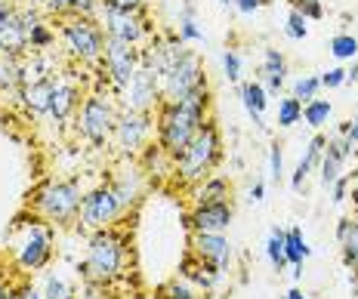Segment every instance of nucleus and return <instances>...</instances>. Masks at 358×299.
<instances>
[{
	"mask_svg": "<svg viewBox=\"0 0 358 299\" xmlns=\"http://www.w3.org/2000/svg\"><path fill=\"white\" fill-rule=\"evenodd\" d=\"M207 108H210V93L207 87L189 93L179 102H161L158 105V117H155V133H158V145L170 158H179L185 152L195 133L204 126L210 117H207Z\"/></svg>",
	"mask_w": 358,
	"mask_h": 299,
	"instance_id": "1",
	"label": "nucleus"
},
{
	"mask_svg": "<svg viewBox=\"0 0 358 299\" xmlns=\"http://www.w3.org/2000/svg\"><path fill=\"white\" fill-rule=\"evenodd\" d=\"M127 265V238L115 228H99L90 231V247L87 259L78 265L80 278L87 284H99V287H111L117 278H124Z\"/></svg>",
	"mask_w": 358,
	"mask_h": 299,
	"instance_id": "2",
	"label": "nucleus"
},
{
	"mask_svg": "<svg viewBox=\"0 0 358 299\" xmlns=\"http://www.w3.org/2000/svg\"><path fill=\"white\" fill-rule=\"evenodd\" d=\"M220 158H222L220 126H216L213 121H207V124L195 133V139L185 145V152L176 158L173 173L179 176V182L198 185V182H204V179L213 173V167L220 163Z\"/></svg>",
	"mask_w": 358,
	"mask_h": 299,
	"instance_id": "3",
	"label": "nucleus"
},
{
	"mask_svg": "<svg viewBox=\"0 0 358 299\" xmlns=\"http://www.w3.org/2000/svg\"><path fill=\"white\" fill-rule=\"evenodd\" d=\"M80 200H84V194H80V185L78 179H65V182H59V179H50V182H43L41 189L34 191L31 198V210L41 216L43 222H71L78 219L80 213Z\"/></svg>",
	"mask_w": 358,
	"mask_h": 299,
	"instance_id": "4",
	"label": "nucleus"
},
{
	"mask_svg": "<svg viewBox=\"0 0 358 299\" xmlns=\"http://www.w3.org/2000/svg\"><path fill=\"white\" fill-rule=\"evenodd\" d=\"M65 50L78 59V62H102V50H106V31L93 16H80V13H69L59 25Z\"/></svg>",
	"mask_w": 358,
	"mask_h": 299,
	"instance_id": "5",
	"label": "nucleus"
},
{
	"mask_svg": "<svg viewBox=\"0 0 358 299\" xmlns=\"http://www.w3.org/2000/svg\"><path fill=\"white\" fill-rule=\"evenodd\" d=\"M117 111H121V108L111 102V96L99 93V89H96V93H90V96H84V102H80V108H78V130H80V136H84L90 145L102 148L111 136H115Z\"/></svg>",
	"mask_w": 358,
	"mask_h": 299,
	"instance_id": "6",
	"label": "nucleus"
},
{
	"mask_svg": "<svg viewBox=\"0 0 358 299\" xmlns=\"http://www.w3.org/2000/svg\"><path fill=\"white\" fill-rule=\"evenodd\" d=\"M158 87H161V102H179L189 93H195V89L207 87L204 71H201V59L192 50H185L179 56V62L158 80Z\"/></svg>",
	"mask_w": 358,
	"mask_h": 299,
	"instance_id": "7",
	"label": "nucleus"
},
{
	"mask_svg": "<svg viewBox=\"0 0 358 299\" xmlns=\"http://www.w3.org/2000/svg\"><path fill=\"white\" fill-rule=\"evenodd\" d=\"M121 213H124V207H121V200H117L115 189H111V185H99V189L84 194L78 222H80V228H87V231H99V228L115 226V219Z\"/></svg>",
	"mask_w": 358,
	"mask_h": 299,
	"instance_id": "8",
	"label": "nucleus"
},
{
	"mask_svg": "<svg viewBox=\"0 0 358 299\" xmlns=\"http://www.w3.org/2000/svg\"><path fill=\"white\" fill-rule=\"evenodd\" d=\"M143 65V50L133 47L127 41L117 37H106V50H102V68H106L115 93H121L127 87V80L136 74V68Z\"/></svg>",
	"mask_w": 358,
	"mask_h": 299,
	"instance_id": "9",
	"label": "nucleus"
},
{
	"mask_svg": "<svg viewBox=\"0 0 358 299\" xmlns=\"http://www.w3.org/2000/svg\"><path fill=\"white\" fill-rule=\"evenodd\" d=\"M152 115L148 111H117V124H115V148L124 154V158H136L143 154L148 136H152Z\"/></svg>",
	"mask_w": 358,
	"mask_h": 299,
	"instance_id": "10",
	"label": "nucleus"
},
{
	"mask_svg": "<svg viewBox=\"0 0 358 299\" xmlns=\"http://www.w3.org/2000/svg\"><path fill=\"white\" fill-rule=\"evenodd\" d=\"M96 13H99V25L106 31V37H117V41H127L133 47H139L148 37V22L143 13L115 10V6H106V3L96 6Z\"/></svg>",
	"mask_w": 358,
	"mask_h": 299,
	"instance_id": "11",
	"label": "nucleus"
},
{
	"mask_svg": "<svg viewBox=\"0 0 358 299\" xmlns=\"http://www.w3.org/2000/svg\"><path fill=\"white\" fill-rule=\"evenodd\" d=\"M53 241L56 231L53 222H31L25 231V241L19 244V265L25 272H41L53 259Z\"/></svg>",
	"mask_w": 358,
	"mask_h": 299,
	"instance_id": "12",
	"label": "nucleus"
},
{
	"mask_svg": "<svg viewBox=\"0 0 358 299\" xmlns=\"http://www.w3.org/2000/svg\"><path fill=\"white\" fill-rule=\"evenodd\" d=\"M121 108L127 111H148L161 105V87H158V74H155L148 65H139L136 74L127 80V87L121 89Z\"/></svg>",
	"mask_w": 358,
	"mask_h": 299,
	"instance_id": "13",
	"label": "nucleus"
},
{
	"mask_svg": "<svg viewBox=\"0 0 358 299\" xmlns=\"http://www.w3.org/2000/svg\"><path fill=\"white\" fill-rule=\"evenodd\" d=\"M189 250L220 275H226L232 265V244L222 231H189Z\"/></svg>",
	"mask_w": 358,
	"mask_h": 299,
	"instance_id": "14",
	"label": "nucleus"
},
{
	"mask_svg": "<svg viewBox=\"0 0 358 299\" xmlns=\"http://www.w3.org/2000/svg\"><path fill=\"white\" fill-rule=\"evenodd\" d=\"M28 50V25L19 6L0 3V53L22 56Z\"/></svg>",
	"mask_w": 358,
	"mask_h": 299,
	"instance_id": "15",
	"label": "nucleus"
},
{
	"mask_svg": "<svg viewBox=\"0 0 358 299\" xmlns=\"http://www.w3.org/2000/svg\"><path fill=\"white\" fill-rule=\"evenodd\" d=\"M235 219V207L232 200H220V204H198L185 213V228L189 231H222L232 226Z\"/></svg>",
	"mask_w": 358,
	"mask_h": 299,
	"instance_id": "16",
	"label": "nucleus"
},
{
	"mask_svg": "<svg viewBox=\"0 0 358 299\" xmlns=\"http://www.w3.org/2000/svg\"><path fill=\"white\" fill-rule=\"evenodd\" d=\"M352 152H355V142L349 136L327 139L324 154H322V185L324 189H331V185L343 176V167H346V161H349Z\"/></svg>",
	"mask_w": 358,
	"mask_h": 299,
	"instance_id": "17",
	"label": "nucleus"
},
{
	"mask_svg": "<svg viewBox=\"0 0 358 299\" xmlns=\"http://www.w3.org/2000/svg\"><path fill=\"white\" fill-rule=\"evenodd\" d=\"M80 108V89L71 78H56V89H53V102H50V115L56 117L59 124H65L71 115H78Z\"/></svg>",
	"mask_w": 358,
	"mask_h": 299,
	"instance_id": "18",
	"label": "nucleus"
},
{
	"mask_svg": "<svg viewBox=\"0 0 358 299\" xmlns=\"http://www.w3.org/2000/svg\"><path fill=\"white\" fill-rule=\"evenodd\" d=\"M56 78H59V74H53V78H43V80H34V84H25V87H22V108H25L31 117L50 115V102H53Z\"/></svg>",
	"mask_w": 358,
	"mask_h": 299,
	"instance_id": "19",
	"label": "nucleus"
},
{
	"mask_svg": "<svg viewBox=\"0 0 358 299\" xmlns=\"http://www.w3.org/2000/svg\"><path fill=\"white\" fill-rule=\"evenodd\" d=\"M179 278H182V281H189V284H195V287L213 290V287H216V281H220L222 275L216 272L213 265H207L204 259H198L195 253L189 250L182 259H179Z\"/></svg>",
	"mask_w": 358,
	"mask_h": 299,
	"instance_id": "20",
	"label": "nucleus"
},
{
	"mask_svg": "<svg viewBox=\"0 0 358 299\" xmlns=\"http://www.w3.org/2000/svg\"><path fill=\"white\" fill-rule=\"evenodd\" d=\"M238 93H241L244 108H248L253 126H257V130H266V121H263V111H266V105H268L266 87L259 84V80H248V84H238Z\"/></svg>",
	"mask_w": 358,
	"mask_h": 299,
	"instance_id": "21",
	"label": "nucleus"
},
{
	"mask_svg": "<svg viewBox=\"0 0 358 299\" xmlns=\"http://www.w3.org/2000/svg\"><path fill=\"white\" fill-rule=\"evenodd\" d=\"M259 74H263L266 93H278V89L285 87V80H287V59L281 56V50H266Z\"/></svg>",
	"mask_w": 358,
	"mask_h": 299,
	"instance_id": "22",
	"label": "nucleus"
},
{
	"mask_svg": "<svg viewBox=\"0 0 358 299\" xmlns=\"http://www.w3.org/2000/svg\"><path fill=\"white\" fill-rule=\"evenodd\" d=\"M192 200H195V207L198 204H220V200H232V185H229V179H222V176H207L204 182L195 185Z\"/></svg>",
	"mask_w": 358,
	"mask_h": 299,
	"instance_id": "23",
	"label": "nucleus"
},
{
	"mask_svg": "<svg viewBox=\"0 0 358 299\" xmlns=\"http://www.w3.org/2000/svg\"><path fill=\"white\" fill-rule=\"evenodd\" d=\"M0 96H16L22 102V56L0 53Z\"/></svg>",
	"mask_w": 358,
	"mask_h": 299,
	"instance_id": "24",
	"label": "nucleus"
},
{
	"mask_svg": "<svg viewBox=\"0 0 358 299\" xmlns=\"http://www.w3.org/2000/svg\"><path fill=\"white\" fill-rule=\"evenodd\" d=\"M285 256H287V265H290V275L294 281H300L303 275V259L309 256V247H306V238L300 228H285Z\"/></svg>",
	"mask_w": 358,
	"mask_h": 299,
	"instance_id": "25",
	"label": "nucleus"
},
{
	"mask_svg": "<svg viewBox=\"0 0 358 299\" xmlns=\"http://www.w3.org/2000/svg\"><path fill=\"white\" fill-rule=\"evenodd\" d=\"M324 145H327V136H322V133H315V139L309 142V148H306V154L300 158V163H296L294 179H290V185H294V191H300V189H303L306 176H309V173H312V167H315V163L322 161Z\"/></svg>",
	"mask_w": 358,
	"mask_h": 299,
	"instance_id": "26",
	"label": "nucleus"
},
{
	"mask_svg": "<svg viewBox=\"0 0 358 299\" xmlns=\"http://www.w3.org/2000/svg\"><path fill=\"white\" fill-rule=\"evenodd\" d=\"M337 241L343 250V263L358 272V219H340L337 226Z\"/></svg>",
	"mask_w": 358,
	"mask_h": 299,
	"instance_id": "27",
	"label": "nucleus"
},
{
	"mask_svg": "<svg viewBox=\"0 0 358 299\" xmlns=\"http://www.w3.org/2000/svg\"><path fill=\"white\" fill-rule=\"evenodd\" d=\"M266 256H268V263H272L275 272H285V268H287V256H285V228L272 226V231H268V241H266Z\"/></svg>",
	"mask_w": 358,
	"mask_h": 299,
	"instance_id": "28",
	"label": "nucleus"
},
{
	"mask_svg": "<svg viewBox=\"0 0 358 299\" xmlns=\"http://www.w3.org/2000/svg\"><path fill=\"white\" fill-rule=\"evenodd\" d=\"M331 111H334V105L327 99H312V102H306L303 105V121L312 126V130H322V126L327 124V117H331Z\"/></svg>",
	"mask_w": 358,
	"mask_h": 299,
	"instance_id": "29",
	"label": "nucleus"
},
{
	"mask_svg": "<svg viewBox=\"0 0 358 299\" xmlns=\"http://www.w3.org/2000/svg\"><path fill=\"white\" fill-rule=\"evenodd\" d=\"M43 299H78L80 293L74 290V284H69L65 278H59V275H50L47 281H43Z\"/></svg>",
	"mask_w": 358,
	"mask_h": 299,
	"instance_id": "30",
	"label": "nucleus"
},
{
	"mask_svg": "<svg viewBox=\"0 0 358 299\" xmlns=\"http://www.w3.org/2000/svg\"><path fill=\"white\" fill-rule=\"evenodd\" d=\"M155 299H201L195 293V287H189V281H164L158 290H155Z\"/></svg>",
	"mask_w": 358,
	"mask_h": 299,
	"instance_id": "31",
	"label": "nucleus"
},
{
	"mask_svg": "<svg viewBox=\"0 0 358 299\" xmlns=\"http://www.w3.org/2000/svg\"><path fill=\"white\" fill-rule=\"evenodd\" d=\"M111 189H115L117 200H121V207L127 210V207L136 204V198H139V176H124V179H117V182H111Z\"/></svg>",
	"mask_w": 358,
	"mask_h": 299,
	"instance_id": "32",
	"label": "nucleus"
},
{
	"mask_svg": "<svg viewBox=\"0 0 358 299\" xmlns=\"http://www.w3.org/2000/svg\"><path fill=\"white\" fill-rule=\"evenodd\" d=\"M303 121V102H296L294 96L278 102V126H294Z\"/></svg>",
	"mask_w": 358,
	"mask_h": 299,
	"instance_id": "33",
	"label": "nucleus"
},
{
	"mask_svg": "<svg viewBox=\"0 0 358 299\" xmlns=\"http://www.w3.org/2000/svg\"><path fill=\"white\" fill-rule=\"evenodd\" d=\"M318 89H322V80L312 78V74H303L300 80H294V93H290V96L306 105V102H312L318 96Z\"/></svg>",
	"mask_w": 358,
	"mask_h": 299,
	"instance_id": "34",
	"label": "nucleus"
},
{
	"mask_svg": "<svg viewBox=\"0 0 358 299\" xmlns=\"http://www.w3.org/2000/svg\"><path fill=\"white\" fill-rule=\"evenodd\" d=\"M331 53L334 59H340V62H346V59H355L358 56V41L352 34H337L331 41Z\"/></svg>",
	"mask_w": 358,
	"mask_h": 299,
	"instance_id": "35",
	"label": "nucleus"
},
{
	"mask_svg": "<svg viewBox=\"0 0 358 299\" xmlns=\"http://www.w3.org/2000/svg\"><path fill=\"white\" fill-rule=\"evenodd\" d=\"M306 22H309V19H306L303 13L294 6V10H290V16H287V37H290V41H303V37L309 34V25H306Z\"/></svg>",
	"mask_w": 358,
	"mask_h": 299,
	"instance_id": "36",
	"label": "nucleus"
},
{
	"mask_svg": "<svg viewBox=\"0 0 358 299\" xmlns=\"http://www.w3.org/2000/svg\"><path fill=\"white\" fill-rule=\"evenodd\" d=\"M268 170H272L275 182H281V176H285V148H281V142H275L272 148H268Z\"/></svg>",
	"mask_w": 358,
	"mask_h": 299,
	"instance_id": "37",
	"label": "nucleus"
},
{
	"mask_svg": "<svg viewBox=\"0 0 358 299\" xmlns=\"http://www.w3.org/2000/svg\"><path fill=\"white\" fill-rule=\"evenodd\" d=\"M222 68H226V78L232 80V84L241 78V59H238L235 50H226V53H222Z\"/></svg>",
	"mask_w": 358,
	"mask_h": 299,
	"instance_id": "38",
	"label": "nucleus"
},
{
	"mask_svg": "<svg viewBox=\"0 0 358 299\" xmlns=\"http://www.w3.org/2000/svg\"><path fill=\"white\" fill-rule=\"evenodd\" d=\"M106 6H115V10H130V13H145L148 0H99Z\"/></svg>",
	"mask_w": 358,
	"mask_h": 299,
	"instance_id": "39",
	"label": "nucleus"
},
{
	"mask_svg": "<svg viewBox=\"0 0 358 299\" xmlns=\"http://www.w3.org/2000/svg\"><path fill=\"white\" fill-rule=\"evenodd\" d=\"M322 80V87L324 89H337L346 84V68H331V71H324V78H318Z\"/></svg>",
	"mask_w": 358,
	"mask_h": 299,
	"instance_id": "40",
	"label": "nucleus"
},
{
	"mask_svg": "<svg viewBox=\"0 0 358 299\" xmlns=\"http://www.w3.org/2000/svg\"><path fill=\"white\" fill-rule=\"evenodd\" d=\"M296 10H300L306 19H322L324 16L322 0H300V3H296Z\"/></svg>",
	"mask_w": 358,
	"mask_h": 299,
	"instance_id": "41",
	"label": "nucleus"
},
{
	"mask_svg": "<svg viewBox=\"0 0 358 299\" xmlns=\"http://www.w3.org/2000/svg\"><path fill=\"white\" fill-rule=\"evenodd\" d=\"M69 3V13H80V16H93L99 0H65Z\"/></svg>",
	"mask_w": 358,
	"mask_h": 299,
	"instance_id": "42",
	"label": "nucleus"
},
{
	"mask_svg": "<svg viewBox=\"0 0 358 299\" xmlns=\"http://www.w3.org/2000/svg\"><path fill=\"white\" fill-rule=\"evenodd\" d=\"M34 6H43V10H50V13H59V16H65L69 13V3L65 0H31Z\"/></svg>",
	"mask_w": 358,
	"mask_h": 299,
	"instance_id": "43",
	"label": "nucleus"
},
{
	"mask_svg": "<svg viewBox=\"0 0 358 299\" xmlns=\"http://www.w3.org/2000/svg\"><path fill=\"white\" fill-rule=\"evenodd\" d=\"M106 290L108 287H99V284H87L84 296H78V299H106Z\"/></svg>",
	"mask_w": 358,
	"mask_h": 299,
	"instance_id": "44",
	"label": "nucleus"
},
{
	"mask_svg": "<svg viewBox=\"0 0 358 299\" xmlns=\"http://www.w3.org/2000/svg\"><path fill=\"white\" fill-rule=\"evenodd\" d=\"M346 185H349V179H346V176H340L337 182L331 185V189H334V200H337V204H340V200H346Z\"/></svg>",
	"mask_w": 358,
	"mask_h": 299,
	"instance_id": "45",
	"label": "nucleus"
},
{
	"mask_svg": "<svg viewBox=\"0 0 358 299\" xmlns=\"http://www.w3.org/2000/svg\"><path fill=\"white\" fill-rule=\"evenodd\" d=\"M232 3H235L241 13H257L259 6H263V0H232Z\"/></svg>",
	"mask_w": 358,
	"mask_h": 299,
	"instance_id": "46",
	"label": "nucleus"
},
{
	"mask_svg": "<svg viewBox=\"0 0 358 299\" xmlns=\"http://www.w3.org/2000/svg\"><path fill=\"white\" fill-rule=\"evenodd\" d=\"M16 290H19V299H43V293L34 290L31 284H22V287H16Z\"/></svg>",
	"mask_w": 358,
	"mask_h": 299,
	"instance_id": "47",
	"label": "nucleus"
},
{
	"mask_svg": "<svg viewBox=\"0 0 358 299\" xmlns=\"http://www.w3.org/2000/svg\"><path fill=\"white\" fill-rule=\"evenodd\" d=\"M0 299H19V290L10 284H0Z\"/></svg>",
	"mask_w": 358,
	"mask_h": 299,
	"instance_id": "48",
	"label": "nucleus"
},
{
	"mask_svg": "<svg viewBox=\"0 0 358 299\" xmlns=\"http://www.w3.org/2000/svg\"><path fill=\"white\" fill-rule=\"evenodd\" d=\"M263 198H266V185L257 182V185L250 189V200H263Z\"/></svg>",
	"mask_w": 358,
	"mask_h": 299,
	"instance_id": "49",
	"label": "nucleus"
},
{
	"mask_svg": "<svg viewBox=\"0 0 358 299\" xmlns=\"http://www.w3.org/2000/svg\"><path fill=\"white\" fill-rule=\"evenodd\" d=\"M346 136H349V139H352L355 145H358V117H355L352 124H349V133H346Z\"/></svg>",
	"mask_w": 358,
	"mask_h": 299,
	"instance_id": "50",
	"label": "nucleus"
},
{
	"mask_svg": "<svg viewBox=\"0 0 358 299\" xmlns=\"http://www.w3.org/2000/svg\"><path fill=\"white\" fill-rule=\"evenodd\" d=\"M285 299H306V296H303V290H300V287H294V290H287V296H285Z\"/></svg>",
	"mask_w": 358,
	"mask_h": 299,
	"instance_id": "51",
	"label": "nucleus"
},
{
	"mask_svg": "<svg viewBox=\"0 0 358 299\" xmlns=\"http://www.w3.org/2000/svg\"><path fill=\"white\" fill-rule=\"evenodd\" d=\"M220 3H232V0H220Z\"/></svg>",
	"mask_w": 358,
	"mask_h": 299,
	"instance_id": "52",
	"label": "nucleus"
},
{
	"mask_svg": "<svg viewBox=\"0 0 358 299\" xmlns=\"http://www.w3.org/2000/svg\"><path fill=\"white\" fill-rule=\"evenodd\" d=\"M296 3H300V0H294V6H296Z\"/></svg>",
	"mask_w": 358,
	"mask_h": 299,
	"instance_id": "53",
	"label": "nucleus"
}]
</instances>
